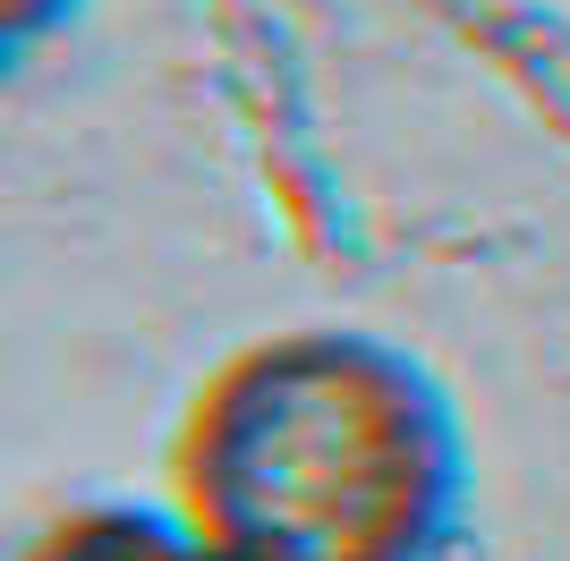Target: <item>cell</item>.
Instances as JSON below:
<instances>
[{
  "label": "cell",
  "mask_w": 570,
  "mask_h": 561,
  "mask_svg": "<svg viewBox=\"0 0 570 561\" xmlns=\"http://www.w3.org/2000/svg\"><path fill=\"white\" fill-rule=\"evenodd\" d=\"M179 493L222 561H434L469 502V443L409 350L282 332L188 409Z\"/></svg>",
  "instance_id": "obj_1"
},
{
  "label": "cell",
  "mask_w": 570,
  "mask_h": 561,
  "mask_svg": "<svg viewBox=\"0 0 570 561\" xmlns=\"http://www.w3.org/2000/svg\"><path fill=\"white\" fill-rule=\"evenodd\" d=\"M26 561H222V553L196 537L188 519H163V511H128V502H111V511L60 519V528H51Z\"/></svg>",
  "instance_id": "obj_2"
},
{
  "label": "cell",
  "mask_w": 570,
  "mask_h": 561,
  "mask_svg": "<svg viewBox=\"0 0 570 561\" xmlns=\"http://www.w3.org/2000/svg\"><path fill=\"white\" fill-rule=\"evenodd\" d=\"M77 0H0V26H9V51H35L51 26L69 18Z\"/></svg>",
  "instance_id": "obj_3"
}]
</instances>
